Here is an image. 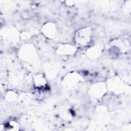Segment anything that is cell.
I'll return each mask as SVG.
<instances>
[{"instance_id":"6da1fadb","label":"cell","mask_w":131,"mask_h":131,"mask_svg":"<svg viewBox=\"0 0 131 131\" xmlns=\"http://www.w3.org/2000/svg\"><path fill=\"white\" fill-rule=\"evenodd\" d=\"M76 38V42L80 46L88 45L91 40V30L84 29L77 32Z\"/></svg>"}]
</instances>
